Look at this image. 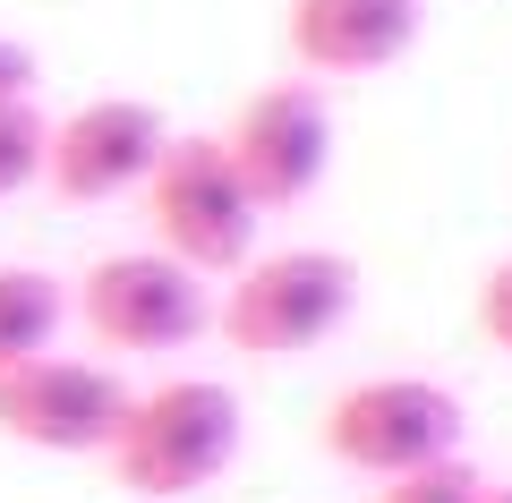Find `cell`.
<instances>
[{"instance_id": "1", "label": "cell", "mask_w": 512, "mask_h": 503, "mask_svg": "<svg viewBox=\"0 0 512 503\" xmlns=\"http://www.w3.org/2000/svg\"><path fill=\"white\" fill-rule=\"evenodd\" d=\"M248 444V410L222 376H163L128 393V418L111 435V486L137 503H188L222 478Z\"/></svg>"}, {"instance_id": "2", "label": "cell", "mask_w": 512, "mask_h": 503, "mask_svg": "<svg viewBox=\"0 0 512 503\" xmlns=\"http://www.w3.org/2000/svg\"><path fill=\"white\" fill-rule=\"evenodd\" d=\"M350 316H359V265L342 248H256L214 299V324L239 359H308Z\"/></svg>"}, {"instance_id": "3", "label": "cell", "mask_w": 512, "mask_h": 503, "mask_svg": "<svg viewBox=\"0 0 512 503\" xmlns=\"http://www.w3.org/2000/svg\"><path fill=\"white\" fill-rule=\"evenodd\" d=\"M137 205H146V231H154L146 248L180 256L205 282H231L256 256V231H265V205L231 171L222 137H171L163 162H154V180L137 188Z\"/></svg>"}, {"instance_id": "4", "label": "cell", "mask_w": 512, "mask_h": 503, "mask_svg": "<svg viewBox=\"0 0 512 503\" xmlns=\"http://www.w3.org/2000/svg\"><path fill=\"white\" fill-rule=\"evenodd\" d=\"M69 316L86 324L111 359H171L214 333V282L188 273L163 248H111L77 273Z\"/></svg>"}, {"instance_id": "5", "label": "cell", "mask_w": 512, "mask_h": 503, "mask_svg": "<svg viewBox=\"0 0 512 503\" xmlns=\"http://www.w3.org/2000/svg\"><path fill=\"white\" fill-rule=\"evenodd\" d=\"M461 435H470V410H461L453 384L436 376H359L325 401L316 418V444L325 461H342L350 478H410L427 461H453Z\"/></svg>"}, {"instance_id": "6", "label": "cell", "mask_w": 512, "mask_h": 503, "mask_svg": "<svg viewBox=\"0 0 512 503\" xmlns=\"http://www.w3.org/2000/svg\"><path fill=\"white\" fill-rule=\"evenodd\" d=\"M128 393H137V384L111 359L43 350V359H26V367L0 376V444L52 452V461H77V452L103 461L111 435H120V418H128Z\"/></svg>"}, {"instance_id": "7", "label": "cell", "mask_w": 512, "mask_h": 503, "mask_svg": "<svg viewBox=\"0 0 512 503\" xmlns=\"http://www.w3.org/2000/svg\"><path fill=\"white\" fill-rule=\"evenodd\" d=\"M222 154L231 171L248 180V197L265 214L282 205H308L333 171V111H325V86L316 77H274V86H256L248 103L231 111L222 128Z\"/></svg>"}, {"instance_id": "8", "label": "cell", "mask_w": 512, "mask_h": 503, "mask_svg": "<svg viewBox=\"0 0 512 503\" xmlns=\"http://www.w3.org/2000/svg\"><path fill=\"white\" fill-rule=\"evenodd\" d=\"M171 145V120L146 103V94H94V103L60 111L52 145H43V188L60 205H111L137 197L154 180V162Z\"/></svg>"}, {"instance_id": "9", "label": "cell", "mask_w": 512, "mask_h": 503, "mask_svg": "<svg viewBox=\"0 0 512 503\" xmlns=\"http://www.w3.org/2000/svg\"><path fill=\"white\" fill-rule=\"evenodd\" d=\"M419 26V0H291L282 9V43L299 77H376L419 52Z\"/></svg>"}, {"instance_id": "10", "label": "cell", "mask_w": 512, "mask_h": 503, "mask_svg": "<svg viewBox=\"0 0 512 503\" xmlns=\"http://www.w3.org/2000/svg\"><path fill=\"white\" fill-rule=\"evenodd\" d=\"M69 324V282L52 265H0V376L60 342Z\"/></svg>"}, {"instance_id": "11", "label": "cell", "mask_w": 512, "mask_h": 503, "mask_svg": "<svg viewBox=\"0 0 512 503\" xmlns=\"http://www.w3.org/2000/svg\"><path fill=\"white\" fill-rule=\"evenodd\" d=\"M43 145H52V120L35 103H0V205L43 180Z\"/></svg>"}, {"instance_id": "12", "label": "cell", "mask_w": 512, "mask_h": 503, "mask_svg": "<svg viewBox=\"0 0 512 503\" xmlns=\"http://www.w3.org/2000/svg\"><path fill=\"white\" fill-rule=\"evenodd\" d=\"M376 503H487V478L453 452V461H427V469H410V478H384Z\"/></svg>"}, {"instance_id": "13", "label": "cell", "mask_w": 512, "mask_h": 503, "mask_svg": "<svg viewBox=\"0 0 512 503\" xmlns=\"http://www.w3.org/2000/svg\"><path fill=\"white\" fill-rule=\"evenodd\" d=\"M470 316H478V333H487V350H504V359H512V256H495V265L478 273Z\"/></svg>"}, {"instance_id": "14", "label": "cell", "mask_w": 512, "mask_h": 503, "mask_svg": "<svg viewBox=\"0 0 512 503\" xmlns=\"http://www.w3.org/2000/svg\"><path fill=\"white\" fill-rule=\"evenodd\" d=\"M0 103H35V43L0 35Z\"/></svg>"}, {"instance_id": "15", "label": "cell", "mask_w": 512, "mask_h": 503, "mask_svg": "<svg viewBox=\"0 0 512 503\" xmlns=\"http://www.w3.org/2000/svg\"><path fill=\"white\" fill-rule=\"evenodd\" d=\"M487 503H512V486H487Z\"/></svg>"}]
</instances>
